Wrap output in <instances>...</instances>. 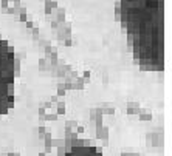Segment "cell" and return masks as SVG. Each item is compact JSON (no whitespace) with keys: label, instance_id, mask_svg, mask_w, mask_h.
I'll use <instances>...</instances> for the list:
<instances>
[{"label":"cell","instance_id":"obj_1","mask_svg":"<svg viewBox=\"0 0 172 156\" xmlns=\"http://www.w3.org/2000/svg\"><path fill=\"white\" fill-rule=\"evenodd\" d=\"M121 22L141 68L165 67V0H121Z\"/></svg>","mask_w":172,"mask_h":156},{"label":"cell","instance_id":"obj_2","mask_svg":"<svg viewBox=\"0 0 172 156\" xmlns=\"http://www.w3.org/2000/svg\"><path fill=\"white\" fill-rule=\"evenodd\" d=\"M16 90V56L6 40L0 39V116L14 105Z\"/></svg>","mask_w":172,"mask_h":156},{"label":"cell","instance_id":"obj_3","mask_svg":"<svg viewBox=\"0 0 172 156\" xmlns=\"http://www.w3.org/2000/svg\"><path fill=\"white\" fill-rule=\"evenodd\" d=\"M65 156H104L99 149L93 145H73Z\"/></svg>","mask_w":172,"mask_h":156}]
</instances>
